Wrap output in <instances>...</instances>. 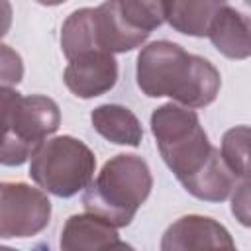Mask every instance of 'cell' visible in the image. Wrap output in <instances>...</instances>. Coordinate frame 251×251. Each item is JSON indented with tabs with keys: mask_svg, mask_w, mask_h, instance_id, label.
Listing matches in <instances>:
<instances>
[{
	"mask_svg": "<svg viewBox=\"0 0 251 251\" xmlns=\"http://www.w3.org/2000/svg\"><path fill=\"white\" fill-rule=\"evenodd\" d=\"M235 243L229 231L208 216L188 214L173 222L161 239L163 251L184 249H233Z\"/></svg>",
	"mask_w": 251,
	"mask_h": 251,
	"instance_id": "cell-8",
	"label": "cell"
},
{
	"mask_svg": "<svg viewBox=\"0 0 251 251\" xmlns=\"http://www.w3.org/2000/svg\"><path fill=\"white\" fill-rule=\"evenodd\" d=\"M220 155L235 178L249 180V126L227 129L222 137Z\"/></svg>",
	"mask_w": 251,
	"mask_h": 251,
	"instance_id": "cell-15",
	"label": "cell"
},
{
	"mask_svg": "<svg viewBox=\"0 0 251 251\" xmlns=\"http://www.w3.org/2000/svg\"><path fill=\"white\" fill-rule=\"evenodd\" d=\"M59 126L61 112L53 98L24 96L10 86H0V165H24Z\"/></svg>",
	"mask_w": 251,
	"mask_h": 251,
	"instance_id": "cell-4",
	"label": "cell"
},
{
	"mask_svg": "<svg viewBox=\"0 0 251 251\" xmlns=\"http://www.w3.org/2000/svg\"><path fill=\"white\" fill-rule=\"evenodd\" d=\"M65 86L78 98H96L118 82V61L108 51H88L69 59L63 73Z\"/></svg>",
	"mask_w": 251,
	"mask_h": 251,
	"instance_id": "cell-7",
	"label": "cell"
},
{
	"mask_svg": "<svg viewBox=\"0 0 251 251\" xmlns=\"http://www.w3.org/2000/svg\"><path fill=\"white\" fill-rule=\"evenodd\" d=\"M139 90L149 98L169 96L186 108H204L220 92V71L200 55L182 45L159 39L141 47L135 63Z\"/></svg>",
	"mask_w": 251,
	"mask_h": 251,
	"instance_id": "cell-2",
	"label": "cell"
},
{
	"mask_svg": "<svg viewBox=\"0 0 251 251\" xmlns=\"http://www.w3.org/2000/svg\"><path fill=\"white\" fill-rule=\"evenodd\" d=\"M151 133L157 149L188 194L204 202H224L237 178L224 165L192 108L169 102L153 110Z\"/></svg>",
	"mask_w": 251,
	"mask_h": 251,
	"instance_id": "cell-1",
	"label": "cell"
},
{
	"mask_svg": "<svg viewBox=\"0 0 251 251\" xmlns=\"http://www.w3.org/2000/svg\"><path fill=\"white\" fill-rule=\"evenodd\" d=\"M24 78V61L16 49L0 43V86H12Z\"/></svg>",
	"mask_w": 251,
	"mask_h": 251,
	"instance_id": "cell-16",
	"label": "cell"
},
{
	"mask_svg": "<svg viewBox=\"0 0 251 251\" xmlns=\"http://www.w3.org/2000/svg\"><path fill=\"white\" fill-rule=\"evenodd\" d=\"M224 4L227 0H163V16L175 31L206 37L212 18Z\"/></svg>",
	"mask_w": 251,
	"mask_h": 251,
	"instance_id": "cell-11",
	"label": "cell"
},
{
	"mask_svg": "<svg viewBox=\"0 0 251 251\" xmlns=\"http://www.w3.org/2000/svg\"><path fill=\"white\" fill-rule=\"evenodd\" d=\"M233 190L231 212L241 222V226H249V180H241V184H235Z\"/></svg>",
	"mask_w": 251,
	"mask_h": 251,
	"instance_id": "cell-17",
	"label": "cell"
},
{
	"mask_svg": "<svg viewBox=\"0 0 251 251\" xmlns=\"http://www.w3.org/2000/svg\"><path fill=\"white\" fill-rule=\"evenodd\" d=\"M112 4L122 24L143 37H149L165 22L163 0H112Z\"/></svg>",
	"mask_w": 251,
	"mask_h": 251,
	"instance_id": "cell-13",
	"label": "cell"
},
{
	"mask_svg": "<svg viewBox=\"0 0 251 251\" xmlns=\"http://www.w3.org/2000/svg\"><path fill=\"white\" fill-rule=\"evenodd\" d=\"M35 2L41 4V6H59V4H63L67 0H35Z\"/></svg>",
	"mask_w": 251,
	"mask_h": 251,
	"instance_id": "cell-19",
	"label": "cell"
},
{
	"mask_svg": "<svg viewBox=\"0 0 251 251\" xmlns=\"http://www.w3.org/2000/svg\"><path fill=\"white\" fill-rule=\"evenodd\" d=\"M251 22L249 16L224 4L208 25L206 37H210L212 45L218 53L227 59L243 61L251 55Z\"/></svg>",
	"mask_w": 251,
	"mask_h": 251,
	"instance_id": "cell-10",
	"label": "cell"
},
{
	"mask_svg": "<svg viewBox=\"0 0 251 251\" xmlns=\"http://www.w3.org/2000/svg\"><path fill=\"white\" fill-rule=\"evenodd\" d=\"M96 171L94 151L73 135L43 139L29 157V176L45 192L71 198L86 188Z\"/></svg>",
	"mask_w": 251,
	"mask_h": 251,
	"instance_id": "cell-5",
	"label": "cell"
},
{
	"mask_svg": "<svg viewBox=\"0 0 251 251\" xmlns=\"http://www.w3.org/2000/svg\"><path fill=\"white\" fill-rule=\"evenodd\" d=\"M151 188L153 175L145 159L133 153H118L86 184L82 206L114 227H126L149 198Z\"/></svg>",
	"mask_w": 251,
	"mask_h": 251,
	"instance_id": "cell-3",
	"label": "cell"
},
{
	"mask_svg": "<svg viewBox=\"0 0 251 251\" xmlns=\"http://www.w3.org/2000/svg\"><path fill=\"white\" fill-rule=\"evenodd\" d=\"M51 220L45 190L25 182L0 180V239H25L41 233Z\"/></svg>",
	"mask_w": 251,
	"mask_h": 251,
	"instance_id": "cell-6",
	"label": "cell"
},
{
	"mask_svg": "<svg viewBox=\"0 0 251 251\" xmlns=\"http://www.w3.org/2000/svg\"><path fill=\"white\" fill-rule=\"evenodd\" d=\"M94 8L75 10L61 27V49L67 59H73L80 53L100 51L94 41V24H92Z\"/></svg>",
	"mask_w": 251,
	"mask_h": 251,
	"instance_id": "cell-14",
	"label": "cell"
},
{
	"mask_svg": "<svg viewBox=\"0 0 251 251\" xmlns=\"http://www.w3.org/2000/svg\"><path fill=\"white\" fill-rule=\"evenodd\" d=\"M59 245L65 251H98V249H127L129 245L120 239L116 227L96 214L71 216L59 237Z\"/></svg>",
	"mask_w": 251,
	"mask_h": 251,
	"instance_id": "cell-9",
	"label": "cell"
},
{
	"mask_svg": "<svg viewBox=\"0 0 251 251\" xmlns=\"http://www.w3.org/2000/svg\"><path fill=\"white\" fill-rule=\"evenodd\" d=\"M12 18H14V10H12L10 0H0V39L10 31Z\"/></svg>",
	"mask_w": 251,
	"mask_h": 251,
	"instance_id": "cell-18",
	"label": "cell"
},
{
	"mask_svg": "<svg viewBox=\"0 0 251 251\" xmlns=\"http://www.w3.org/2000/svg\"><path fill=\"white\" fill-rule=\"evenodd\" d=\"M92 127L110 143L137 147L143 139V127L137 116L120 104H100L90 112Z\"/></svg>",
	"mask_w": 251,
	"mask_h": 251,
	"instance_id": "cell-12",
	"label": "cell"
}]
</instances>
